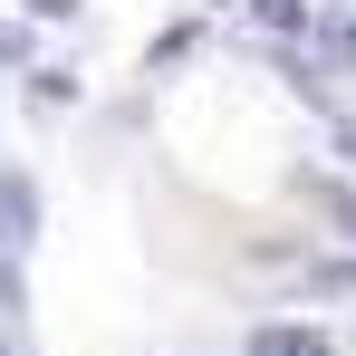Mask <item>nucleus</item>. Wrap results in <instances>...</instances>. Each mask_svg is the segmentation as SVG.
<instances>
[{"label": "nucleus", "instance_id": "obj_2", "mask_svg": "<svg viewBox=\"0 0 356 356\" xmlns=\"http://www.w3.org/2000/svg\"><path fill=\"white\" fill-rule=\"evenodd\" d=\"M29 232H39V193H29V174H0V260H19Z\"/></svg>", "mask_w": 356, "mask_h": 356}, {"label": "nucleus", "instance_id": "obj_5", "mask_svg": "<svg viewBox=\"0 0 356 356\" xmlns=\"http://www.w3.org/2000/svg\"><path fill=\"white\" fill-rule=\"evenodd\" d=\"M29 106H77V77L67 67H29Z\"/></svg>", "mask_w": 356, "mask_h": 356}, {"label": "nucleus", "instance_id": "obj_10", "mask_svg": "<svg viewBox=\"0 0 356 356\" xmlns=\"http://www.w3.org/2000/svg\"><path fill=\"white\" fill-rule=\"evenodd\" d=\"M0 356H10V347H0Z\"/></svg>", "mask_w": 356, "mask_h": 356}, {"label": "nucleus", "instance_id": "obj_1", "mask_svg": "<svg viewBox=\"0 0 356 356\" xmlns=\"http://www.w3.org/2000/svg\"><path fill=\"white\" fill-rule=\"evenodd\" d=\"M241 356H337V337H327L318 318H260V327L241 337Z\"/></svg>", "mask_w": 356, "mask_h": 356}, {"label": "nucleus", "instance_id": "obj_7", "mask_svg": "<svg viewBox=\"0 0 356 356\" xmlns=\"http://www.w3.org/2000/svg\"><path fill=\"white\" fill-rule=\"evenodd\" d=\"M327 212H337V232L356 241V193H327Z\"/></svg>", "mask_w": 356, "mask_h": 356}, {"label": "nucleus", "instance_id": "obj_6", "mask_svg": "<svg viewBox=\"0 0 356 356\" xmlns=\"http://www.w3.org/2000/svg\"><path fill=\"white\" fill-rule=\"evenodd\" d=\"M19 10H29V19H77L87 0H19Z\"/></svg>", "mask_w": 356, "mask_h": 356}, {"label": "nucleus", "instance_id": "obj_9", "mask_svg": "<svg viewBox=\"0 0 356 356\" xmlns=\"http://www.w3.org/2000/svg\"><path fill=\"white\" fill-rule=\"evenodd\" d=\"M212 10H222V0H212Z\"/></svg>", "mask_w": 356, "mask_h": 356}, {"label": "nucleus", "instance_id": "obj_3", "mask_svg": "<svg viewBox=\"0 0 356 356\" xmlns=\"http://www.w3.org/2000/svg\"><path fill=\"white\" fill-rule=\"evenodd\" d=\"M308 39H318V58H327V67H356V19H347V10H327Z\"/></svg>", "mask_w": 356, "mask_h": 356}, {"label": "nucleus", "instance_id": "obj_8", "mask_svg": "<svg viewBox=\"0 0 356 356\" xmlns=\"http://www.w3.org/2000/svg\"><path fill=\"white\" fill-rule=\"evenodd\" d=\"M337 164L356 174V125H347V116H337Z\"/></svg>", "mask_w": 356, "mask_h": 356}, {"label": "nucleus", "instance_id": "obj_4", "mask_svg": "<svg viewBox=\"0 0 356 356\" xmlns=\"http://www.w3.org/2000/svg\"><path fill=\"white\" fill-rule=\"evenodd\" d=\"M250 10H260V29H280V39H308V29H318L308 0H250Z\"/></svg>", "mask_w": 356, "mask_h": 356}]
</instances>
